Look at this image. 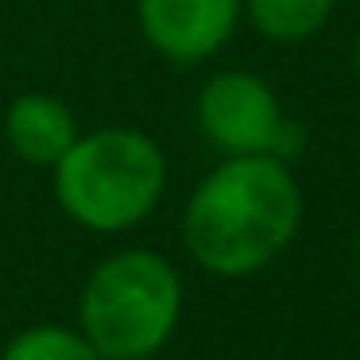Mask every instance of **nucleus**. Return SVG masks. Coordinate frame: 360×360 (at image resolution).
<instances>
[{"instance_id":"nucleus-4","label":"nucleus","mask_w":360,"mask_h":360,"mask_svg":"<svg viewBox=\"0 0 360 360\" xmlns=\"http://www.w3.org/2000/svg\"><path fill=\"white\" fill-rule=\"evenodd\" d=\"M202 136L221 155H275L298 151V128L283 117L275 89L259 74L225 70L202 86L194 105Z\"/></svg>"},{"instance_id":"nucleus-9","label":"nucleus","mask_w":360,"mask_h":360,"mask_svg":"<svg viewBox=\"0 0 360 360\" xmlns=\"http://www.w3.org/2000/svg\"><path fill=\"white\" fill-rule=\"evenodd\" d=\"M352 70H356V78H360V35H356V47H352Z\"/></svg>"},{"instance_id":"nucleus-5","label":"nucleus","mask_w":360,"mask_h":360,"mask_svg":"<svg viewBox=\"0 0 360 360\" xmlns=\"http://www.w3.org/2000/svg\"><path fill=\"white\" fill-rule=\"evenodd\" d=\"M244 16V0H136L140 35L159 58L198 66L213 58Z\"/></svg>"},{"instance_id":"nucleus-7","label":"nucleus","mask_w":360,"mask_h":360,"mask_svg":"<svg viewBox=\"0 0 360 360\" xmlns=\"http://www.w3.org/2000/svg\"><path fill=\"white\" fill-rule=\"evenodd\" d=\"M337 0H244V16L264 39L302 43L326 27Z\"/></svg>"},{"instance_id":"nucleus-8","label":"nucleus","mask_w":360,"mask_h":360,"mask_svg":"<svg viewBox=\"0 0 360 360\" xmlns=\"http://www.w3.org/2000/svg\"><path fill=\"white\" fill-rule=\"evenodd\" d=\"M0 360H101V356H97V349L86 341L82 329L32 326L4 345Z\"/></svg>"},{"instance_id":"nucleus-10","label":"nucleus","mask_w":360,"mask_h":360,"mask_svg":"<svg viewBox=\"0 0 360 360\" xmlns=\"http://www.w3.org/2000/svg\"><path fill=\"white\" fill-rule=\"evenodd\" d=\"M140 360H151V356H140Z\"/></svg>"},{"instance_id":"nucleus-1","label":"nucleus","mask_w":360,"mask_h":360,"mask_svg":"<svg viewBox=\"0 0 360 360\" xmlns=\"http://www.w3.org/2000/svg\"><path fill=\"white\" fill-rule=\"evenodd\" d=\"M302 225V190L287 159L225 155L194 186L182 213V240L198 267L240 279L267 267Z\"/></svg>"},{"instance_id":"nucleus-6","label":"nucleus","mask_w":360,"mask_h":360,"mask_svg":"<svg viewBox=\"0 0 360 360\" xmlns=\"http://www.w3.org/2000/svg\"><path fill=\"white\" fill-rule=\"evenodd\" d=\"M78 132L82 128L74 109L63 97L43 94V89H27V94L12 97L4 109V143L27 167L51 171L66 155V148L78 140Z\"/></svg>"},{"instance_id":"nucleus-3","label":"nucleus","mask_w":360,"mask_h":360,"mask_svg":"<svg viewBox=\"0 0 360 360\" xmlns=\"http://www.w3.org/2000/svg\"><path fill=\"white\" fill-rule=\"evenodd\" d=\"M78 314L101 360L155 356L182 318V279L151 248L112 252L89 271Z\"/></svg>"},{"instance_id":"nucleus-2","label":"nucleus","mask_w":360,"mask_h":360,"mask_svg":"<svg viewBox=\"0 0 360 360\" xmlns=\"http://www.w3.org/2000/svg\"><path fill=\"white\" fill-rule=\"evenodd\" d=\"M55 202L89 233H128L155 213L167 190V155L143 128L109 124L78 132L51 167Z\"/></svg>"}]
</instances>
